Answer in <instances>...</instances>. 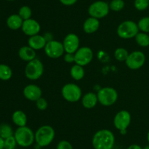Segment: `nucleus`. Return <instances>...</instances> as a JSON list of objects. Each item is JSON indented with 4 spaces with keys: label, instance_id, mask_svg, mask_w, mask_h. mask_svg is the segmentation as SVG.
Here are the masks:
<instances>
[{
    "label": "nucleus",
    "instance_id": "36",
    "mask_svg": "<svg viewBox=\"0 0 149 149\" xmlns=\"http://www.w3.org/2000/svg\"><path fill=\"white\" fill-rule=\"evenodd\" d=\"M127 149H143V148L138 144H132L130 145Z\"/></svg>",
    "mask_w": 149,
    "mask_h": 149
},
{
    "label": "nucleus",
    "instance_id": "28",
    "mask_svg": "<svg viewBox=\"0 0 149 149\" xmlns=\"http://www.w3.org/2000/svg\"><path fill=\"white\" fill-rule=\"evenodd\" d=\"M139 30L145 33H149V16L142 18L138 23Z\"/></svg>",
    "mask_w": 149,
    "mask_h": 149
},
{
    "label": "nucleus",
    "instance_id": "23",
    "mask_svg": "<svg viewBox=\"0 0 149 149\" xmlns=\"http://www.w3.org/2000/svg\"><path fill=\"white\" fill-rule=\"evenodd\" d=\"M13 76V70L8 65L0 64V80L7 81Z\"/></svg>",
    "mask_w": 149,
    "mask_h": 149
},
{
    "label": "nucleus",
    "instance_id": "34",
    "mask_svg": "<svg viewBox=\"0 0 149 149\" xmlns=\"http://www.w3.org/2000/svg\"><path fill=\"white\" fill-rule=\"evenodd\" d=\"M64 61L66 63H75V55L74 53H65L64 54Z\"/></svg>",
    "mask_w": 149,
    "mask_h": 149
},
{
    "label": "nucleus",
    "instance_id": "30",
    "mask_svg": "<svg viewBox=\"0 0 149 149\" xmlns=\"http://www.w3.org/2000/svg\"><path fill=\"white\" fill-rule=\"evenodd\" d=\"M134 6L136 10L139 11H143L148 7L149 0H135Z\"/></svg>",
    "mask_w": 149,
    "mask_h": 149
},
{
    "label": "nucleus",
    "instance_id": "10",
    "mask_svg": "<svg viewBox=\"0 0 149 149\" xmlns=\"http://www.w3.org/2000/svg\"><path fill=\"white\" fill-rule=\"evenodd\" d=\"M44 49H45V54L49 58H54V59L61 57L65 53L63 42L54 39L47 41Z\"/></svg>",
    "mask_w": 149,
    "mask_h": 149
},
{
    "label": "nucleus",
    "instance_id": "19",
    "mask_svg": "<svg viewBox=\"0 0 149 149\" xmlns=\"http://www.w3.org/2000/svg\"><path fill=\"white\" fill-rule=\"evenodd\" d=\"M98 102L97 93L93 92H88L81 97V104L83 107L87 109H92L95 108Z\"/></svg>",
    "mask_w": 149,
    "mask_h": 149
},
{
    "label": "nucleus",
    "instance_id": "7",
    "mask_svg": "<svg viewBox=\"0 0 149 149\" xmlns=\"http://www.w3.org/2000/svg\"><path fill=\"white\" fill-rule=\"evenodd\" d=\"M61 93L64 99L69 102H78L81 99L82 95L81 88L78 85L72 83L64 85L61 90Z\"/></svg>",
    "mask_w": 149,
    "mask_h": 149
},
{
    "label": "nucleus",
    "instance_id": "5",
    "mask_svg": "<svg viewBox=\"0 0 149 149\" xmlns=\"http://www.w3.org/2000/svg\"><path fill=\"white\" fill-rule=\"evenodd\" d=\"M138 23L133 20H125L117 27L118 36L122 39H131L135 37L139 32Z\"/></svg>",
    "mask_w": 149,
    "mask_h": 149
},
{
    "label": "nucleus",
    "instance_id": "6",
    "mask_svg": "<svg viewBox=\"0 0 149 149\" xmlns=\"http://www.w3.org/2000/svg\"><path fill=\"white\" fill-rule=\"evenodd\" d=\"M44 73V65L38 58L29 61L25 67V75L31 80H36L40 78Z\"/></svg>",
    "mask_w": 149,
    "mask_h": 149
},
{
    "label": "nucleus",
    "instance_id": "31",
    "mask_svg": "<svg viewBox=\"0 0 149 149\" xmlns=\"http://www.w3.org/2000/svg\"><path fill=\"white\" fill-rule=\"evenodd\" d=\"M17 145L14 135L4 139V149H15Z\"/></svg>",
    "mask_w": 149,
    "mask_h": 149
},
{
    "label": "nucleus",
    "instance_id": "40",
    "mask_svg": "<svg viewBox=\"0 0 149 149\" xmlns=\"http://www.w3.org/2000/svg\"><path fill=\"white\" fill-rule=\"evenodd\" d=\"M7 1H15V0H7Z\"/></svg>",
    "mask_w": 149,
    "mask_h": 149
},
{
    "label": "nucleus",
    "instance_id": "4",
    "mask_svg": "<svg viewBox=\"0 0 149 149\" xmlns=\"http://www.w3.org/2000/svg\"><path fill=\"white\" fill-rule=\"evenodd\" d=\"M98 102L103 106H111L118 99V93L112 87H103L97 93Z\"/></svg>",
    "mask_w": 149,
    "mask_h": 149
},
{
    "label": "nucleus",
    "instance_id": "8",
    "mask_svg": "<svg viewBox=\"0 0 149 149\" xmlns=\"http://www.w3.org/2000/svg\"><path fill=\"white\" fill-rule=\"evenodd\" d=\"M131 122V115L127 110H122L116 114L113 118V125L121 134H125Z\"/></svg>",
    "mask_w": 149,
    "mask_h": 149
},
{
    "label": "nucleus",
    "instance_id": "1",
    "mask_svg": "<svg viewBox=\"0 0 149 149\" xmlns=\"http://www.w3.org/2000/svg\"><path fill=\"white\" fill-rule=\"evenodd\" d=\"M114 143V134L109 129H100L96 131L92 140L94 149H112Z\"/></svg>",
    "mask_w": 149,
    "mask_h": 149
},
{
    "label": "nucleus",
    "instance_id": "15",
    "mask_svg": "<svg viewBox=\"0 0 149 149\" xmlns=\"http://www.w3.org/2000/svg\"><path fill=\"white\" fill-rule=\"evenodd\" d=\"M23 96L26 99L31 102H36L42 97V91L39 86L35 84H29L25 86L23 91Z\"/></svg>",
    "mask_w": 149,
    "mask_h": 149
},
{
    "label": "nucleus",
    "instance_id": "22",
    "mask_svg": "<svg viewBox=\"0 0 149 149\" xmlns=\"http://www.w3.org/2000/svg\"><path fill=\"white\" fill-rule=\"evenodd\" d=\"M70 74L71 77L75 80H80L84 77L85 72L82 66L75 64L71 67L70 70Z\"/></svg>",
    "mask_w": 149,
    "mask_h": 149
},
{
    "label": "nucleus",
    "instance_id": "32",
    "mask_svg": "<svg viewBox=\"0 0 149 149\" xmlns=\"http://www.w3.org/2000/svg\"><path fill=\"white\" fill-rule=\"evenodd\" d=\"M36 106L39 110L44 111L47 108L48 102L45 98L42 96V97H40L39 99L36 101Z\"/></svg>",
    "mask_w": 149,
    "mask_h": 149
},
{
    "label": "nucleus",
    "instance_id": "9",
    "mask_svg": "<svg viewBox=\"0 0 149 149\" xmlns=\"http://www.w3.org/2000/svg\"><path fill=\"white\" fill-rule=\"evenodd\" d=\"M110 11L109 4L104 1H96L92 3L88 8V13L90 17L97 19L105 18Z\"/></svg>",
    "mask_w": 149,
    "mask_h": 149
},
{
    "label": "nucleus",
    "instance_id": "2",
    "mask_svg": "<svg viewBox=\"0 0 149 149\" xmlns=\"http://www.w3.org/2000/svg\"><path fill=\"white\" fill-rule=\"evenodd\" d=\"M55 135L53 127L49 125L42 126L35 132V142L39 147H46L53 141Z\"/></svg>",
    "mask_w": 149,
    "mask_h": 149
},
{
    "label": "nucleus",
    "instance_id": "17",
    "mask_svg": "<svg viewBox=\"0 0 149 149\" xmlns=\"http://www.w3.org/2000/svg\"><path fill=\"white\" fill-rule=\"evenodd\" d=\"M18 56L20 59L29 62L36 58V51L31 48L29 45H25V46H22L19 49Z\"/></svg>",
    "mask_w": 149,
    "mask_h": 149
},
{
    "label": "nucleus",
    "instance_id": "38",
    "mask_svg": "<svg viewBox=\"0 0 149 149\" xmlns=\"http://www.w3.org/2000/svg\"><path fill=\"white\" fill-rule=\"evenodd\" d=\"M147 140H148V143H149V131H148V134H147Z\"/></svg>",
    "mask_w": 149,
    "mask_h": 149
},
{
    "label": "nucleus",
    "instance_id": "24",
    "mask_svg": "<svg viewBox=\"0 0 149 149\" xmlns=\"http://www.w3.org/2000/svg\"><path fill=\"white\" fill-rule=\"evenodd\" d=\"M137 44L143 48H146L149 46V35L145 32H138L135 37Z\"/></svg>",
    "mask_w": 149,
    "mask_h": 149
},
{
    "label": "nucleus",
    "instance_id": "14",
    "mask_svg": "<svg viewBox=\"0 0 149 149\" xmlns=\"http://www.w3.org/2000/svg\"><path fill=\"white\" fill-rule=\"evenodd\" d=\"M21 29L25 34L29 37H31L38 34L40 32L41 26L37 20L30 18L23 20Z\"/></svg>",
    "mask_w": 149,
    "mask_h": 149
},
{
    "label": "nucleus",
    "instance_id": "25",
    "mask_svg": "<svg viewBox=\"0 0 149 149\" xmlns=\"http://www.w3.org/2000/svg\"><path fill=\"white\" fill-rule=\"evenodd\" d=\"M13 135H14V132L11 126L7 124H0V137L6 139Z\"/></svg>",
    "mask_w": 149,
    "mask_h": 149
},
{
    "label": "nucleus",
    "instance_id": "16",
    "mask_svg": "<svg viewBox=\"0 0 149 149\" xmlns=\"http://www.w3.org/2000/svg\"><path fill=\"white\" fill-rule=\"evenodd\" d=\"M47 42V40L46 38L38 34L29 37V39L28 40V45H29L35 51H38V50L45 48Z\"/></svg>",
    "mask_w": 149,
    "mask_h": 149
},
{
    "label": "nucleus",
    "instance_id": "11",
    "mask_svg": "<svg viewBox=\"0 0 149 149\" xmlns=\"http://www.w3.org/2000/svg\"><path fill=\"white\" fill-rule=\"evenodd\" d=\"M146 62V56L142 51H135L130 53L125 61V64L130 70H137L144 65Z\"/></svg>",
    "mask_w": 149,
    "mask_h": 149
},
{
    "label": "nucleus",
    "instance_id": "12",
    "mask_svg": "<svg viewBox=\"0 0 149 149\" xmlns=\"http://www.w3.org/2000/svg\"><path fill=\"white\" fill-rule=\"evenodd\" d=\"M74 55H75V64L82 67L90 64L93 61L94 56L93 50L86 46L79 48Z\"/></svg>",
    "mask_w": 149,
    "mask_h": 149
},
{
    "label": "nucleus",
    "instance_id": "29",
    "mask_svg": "<svg viewBox=\"0 0 149 149\" xmlns=\"http://www.w3.org/2000/svg\"><path fill=\"white\" fill-rule=\"evenodd\" d=\"M125 1L123 0H112L109 4V8L114 12H119L125 7Z\"/></svg>",
    "mask_w": 149,
    "mask_h": 149
},
{
    "label": "nucleus",
    "instance_id": "20",
    "mask_svg": "<svg viewBox=\"0 0 149 149\" xmlns=\"http://www.w3.org/2000/svg\"><path fill=\"white\" fill-rule=\"evenodd\" d=\"M23 20L18 14H13L9 16L7 19V25L11 30H18L21 29Z\"/></svg>",
    "mask_w": 149,
    "mask_h": 149
},
{
    "label": "nucleus",
    "instance_id": "18",
    "mask_svg": "<svg viewBox=\"0 0 149 149\" xmlns=\"http://www.w3.org/2000/svg\"><path fill=\"white\" fill-rule=\"evenodd\" d=\"M100 27L99 19L90 17L84 20L83 23V30L87 34H93L97 32Z\"/></svg>",
    "mask_w": 149,
    "mask_h": 149
},
{
    "label": "nucleus",
    "instance_id": "33",
    "mask_svg": "<svg viewBox=\"0 0 149 149\" xmlns=\"http://www.w3.org/2000/svg\"><path fill=\"white\" fill-rule=\"evenodd\" d=\"M56 149H73V146L67 140H61L57 145Z\"/></svg>",
    "mask_w": 149,
    "mask_h": 149
},
{
    "label": "nucleus",
    "instance_id": "37",
    "mask_svg": "<svg viewBox=\"0 0 149 149\" xmlns=\"http://www.w3.org/2000/svg\"><path fill=\"white\" fill-rule=\"evenodd\" d=\"M0 149H4V139L0 137Z\"/></svg>",
    "mask_w": 149,
    "mask_h": 149
},
{
    "label": "nucleus",
    "instance_id": "27",
    "mask_svg": "<svg viewBox=\"0 0 149 149\" xmlns=\"http://www.w3.org/2000/svg\"><path fill=\"white\" fill-rule=\"evenodd\" d=\"M18 15L23 20H28V19L31 18L32 10L29 6H22L18 11Z\"/></svg>",
    "mask_w": 149,
    "mask_h": 149
},
{
    "label": "nucleus",
    "instance_id": "26",
    "mask_svg": "<svg viewBox=\"0 0 149 149\" xmlns=\"http://www.w3.org/2000/svg\"><path fill=\"white\" fill-rule=\"evenodd\" d=\"M129 54L127 50L124 48H118L114 51L115 58L119 61H125V62Z\"/></svg>",
    "mask_w": 149,
    "mask_h": 149
},
{
    "label": "nucleus",
    "instance_id": "3",
    "mask_svg": "<svg viewBox=\"0 0 149 149\" xmlns=\"http://www.w3.org/2000/svg\"><path fill=\"white\" fill-rule=\"evenodd\" d=\"M17 145L21 147L27 148L31 145L35 140V133L30 127H17L14 132Z\"/></svg>",
    "mask_w": 149,
    "mask_h": 149
},
{
    "label": "nucleus",
    "instance_id": "39",
    "mask_svg": "<svg viewBox=\"0 0 149 149\" xmlns=\"http://www.w3.org/2000/svg\"><path fill=\"white\" fill-rule=\"evenodd\" d=\"M143 149H149V145H148L145 146V147H144Z\"/></svg>",
    "mask_w": 149,
    "mask_h": 149
},
{
    "label": "nucleus",
    "instance_id": "21",
    "mask_svg": "<svg viewBox=\"0 0 149 149\" xmlns=\"http://www.w3.org/2000/svg\"><path fill=\"white\" fill-rule=\"evenodd\" d=\"M12 120L13 123L18 127H25L27 124V116L23 111L17 110L12 115Z\"/></svg>",
    "mask_w": 149,
    "mask_h": 149
},
{
    "label": "nucleus",
    "instance_id": "13",
    "mask_svg": "<svg viewBox=\"0 0 149 149\" xmlns=\"http://www.w3.org/2000/svg\"><path fill=\"white\" fill-rule=\"evenodd\" d=\"M65 53H75L79 48L80 40L79 37L74 33H69L65 37L63 42Z\"/></svg>",
    "mask_w": 149,
    "mask_h": 149
},
{
    "label": "nucleus",
    "instance_id": "35",
    "mask_svg": "<svg viewBox=\"0 0 149 149\" xmlns=\"http://www.w3.org/2000/svg\"><path fill=\"white\" fill-rule=\"evenodd\" d=\"M61 4H63V5L65 6H71L74 5L76 2L77 1V0H60Z\"/></svg>",
    "mask_w": 149,
    "mask_h": 149
}]
</instances>
